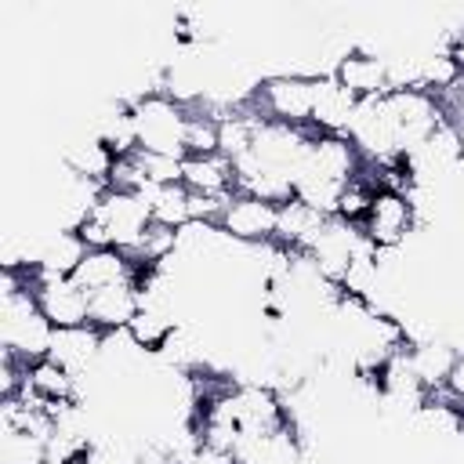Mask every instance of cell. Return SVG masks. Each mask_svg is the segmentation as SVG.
Wrapping results in <instances>:
<instances>
[{
	"label": "cell",
	"mask_w": 464,
	"mask_h": 464,
	"mask_svg": "<svg viewBox=\"0 0 464 464\" xmlns=\"http://www.w3.org/2000/svg\"><path fill=\"white\" fill-rule=\"evenodd\" d=\"M51 334L54 326L44 319L33 286L0 297V348L4 352L18 355L29 366L51 352Z\"/></svg>",
	"instance_id": "6da1fadb"
},
{
	"label": "cell",
	"mask_w": 464,
	"mask_h": 464,
	"mask_svg": "<svg viewBox=\"0 0 464 464\" xmlns=\"http://www.w3.org/2000/svg\"><path fill=\"white\" fill-rule=\"evenodd\" d=\"M134 112V130H138V149L141 152H163V156H181V138H185V120L188 109L181 102H174L163 91H149L141 98L130 102Z\"/></svg>",
	"instance_id": "7a4b0ae2"
},
{
	"label": "cell",
	"mask_w": 464,
	"mask_h": 464,
	"mask_svg": "<svg viewBox=\"0 0 464 464\" xmlns=\"http://www.w3.org/2000/svg\"><path fill=\"white\" fill-rule=\"evenodd\" d=\"M315 80L319 76H304V72H290V69L286 72H272L254 87L250 109L261 120H272V123L308 127L312 102H315Z\"/></svg>",
	"instance_id": "3957f363"
},
{
	"label": "cell",
	"mask_w": 464,
	"mask_h": 464,
	"mask_svg": "<svg viewBox=\"0 0 464 464\" xmlns=\"http://www.w3.org/2000/svg\"><path fill=\"white\" fill-rule=\"evenodd\" d=\"M87 218H94V221L105 228L109 243H112L116 250H123V254H130V250L141 243L145 228L152 225V210H149L145 196L123 192V188H105L102 199L91 207Z\"/></svg>",
	"instance_id": "277c9868"
},
{
	"label": "cell",
	"mask_w": 464,
	"mask_h": 464,
	"mask_svg": "<svg viewBox=\"0 0 464 464\" xmlns=\"http://www.w3.org/2000/svg\"><path fill=\"white\" fill-rule=\"evenodd\" d=\"M413 225H417V203H413V196L377 188V196L370 203V214L359 225V232L366 236V243L373 250H399L406 243V236L413 232Z\"/></svg>",
	"instance_id": "5b68a950"
},
{
	"label": "cell",
	"mask_w": 464,
	"mask_h": 464,
	"mask_svg": "<svg viewBox=\"0 0 464 464\" xmlns=\"http://www.w3.org/2000/svg\"><path fill=\"white\" fill-rule=\"evenodd\" d=\"M29 286H33V294H36V304H40L44 319H47L54 330L87 326V323H91V294L80 290L72 279L44 276V272L29 268Z\"/></svg>",
	"instance_id": "8992f818"
},
{
	"label": "cell",
	"mask_w": 464,
	"mask_h": 464,
	"mask_svg": "<svg viewBox=\"0 0 464 464\" xmlns=\"http://www.w3.org/2000/svg\"><path fill=\"white\" fill-rule=\"evenodd\" d=\"M225 239L239 243V246H265L276 239V228H279V207L268 203V199H257V196H243L236 192L221 214V225Z\"/></svg>",
	"instance_id": "52a82bcc"
},
{
	"label": "cell",
	"mask_w": 464,
	"mask_h": 464,
	"mask_svg": "<svg viewBox=\"0 0 464 464\" xmlns=\"http://www.w3.org/2000/svg\"><path fill=\"white\" fill-rule=\"evenodd\" d=\"M348 94H355L359 102H370V98H381L388 94V62L384 54L377 51H362V47H348L334 72H330Z\"/></svg>",
	"instance_id": "ba28073f"
},
{
	"label": "cell",
	"mask_w": 464,
	"mask_h": 464,
	"mask_svg": "<svg viewBox=\"0 0 464 464\" xmlns=\"http://www.w3.org/2000/svg\"><path fill=\"white\" fill-rule=\"evenodd\" d=\"M54 362H62L69 373L87 377V370H94V362L105 355V334L98 326H65L51 334V352Z\"/></svg>",
	"instance_id": "9c48e42d"
},
{
	"label": "cell",
	"mask_w": 464,
	"mask_h": 464,
	"mask_svg": "<svg viewBox=\"0 0 464 464\" xmlns=\"http://www.w3.org/2000/svg\"><path fill=\"white\" fill-rule=\"evenodd\" d=\"M141 268L130 261V254L116 250V246H105V250H87V257L76 265V272L69 276L80 290L94 294L102 286H116V283H138Z\"/></svg>",
	"instance_id": "30bf717a"
},
{
	"label": "cell",
	"mask_w": 464,
	"mask_h": 464,
	"mask_svg": "<svg viewBox=\"0 0 464 464\" xmlns=\"http://www.w3.org/2000/svg\"><path fill=\"white\" fill-rule=\"evenodd\" d=\"M355 105L359 98L348 94L330 72H323L315 80V102H312V120L308 127L315 134H348L352 127V116H355Z\"/></svg>",
	"instance_id": "8fae6325"
},
{
	"label": "cell",
	"mask_w": 464,
	"mask_h": 464,
	"mask_svg": "<svg viewBox=\"0 0 464 464\" xmlns=\"http://www.w3.org/2000/svg\"><path fill=\"white\" fill-rule=\"evenodd\" d=\"M138 308H141L138 283L102 286L91 294V326H98L102 334H123L127 323L138 315Z\"/></svg>",
	"instance_id": "7c38bea8"
},
{
	"label": "cell",
	"mask_w": 464,
	"mask_h": 464,
	"mask_svg": "<svg viewBox=\"0 0 464 464\" xmlns=\"http://www.w3.org/2000/svg\"><path fill=\"white\" fill-rule=\"evenodd\" d=\"M181 185H185L188 192L232 196V192H236L232 160H225L221 152H214V156H185V163H181Z\"/></svg>",
	"instance_id": "4fadbf2b"
},
{
	"label": "cell",
	"mask_w": 464,
	"mask_h": 464,
	"mask_svg": "<svg viewBox=\"0 0 464 464\" xmlns=\"http://www.w3.org/2000/svg\"><path fill=\"white\" fill-rule=\"evenodd\" d=\"M174 330H178V319H174L170 308H163V304H141L138 315L127 323L123 334H127V341H130L138 352H152V355H160Z\"/></svg>",
	"instance_id": "5bb4252c"
},
{
	"label": "cell",
	"mask_w": 464,
	"mask_h": 464,
	"mask_svg": "<svg viewBox=\"0 0 464 464\" xmlns=\"http://www.w3.org/2000/svg\"><path fill=\"white\" fill-rule=\"evenodd\" d=\"M457 348H450L446 341H413L410 344V366L417 373V381L424 384V392L431 388H442L453 362H457Z\"/></svg>",
	"instance_id": "9a60e30c"
},
{
	"label": "cell",
	"mask_w": 464,
	"mask_h": 464,
	"mask_svg": "<svg viewBox=\"0 0 464 464\" xmlns=\"http://www.w3.org/2000/svg\"><path fill=\"white\" fill-rule=\"evenodd\" d=\"M373 196H377V181H373L370 163H362V167H359V174L344 181L341 199H337V214H334V218H341V221H348V225H355V228H359V225L366 221V214H370Z\"/></svg>",
	"instance_id": "2e32d148"
},
{
	"label": "cell",
	"mask_w": 464,
	"mask_h": 464,
	"mask_svg": "<svg viewBox=\"0 0 464 464\" xmlns=\"http://www.w3.org/2000/svg\"><path fill=\"white\" fill-rule=\"evenodd\" d=\"M145 203H149L156 225H167V228H178V232H181L185 225H192V214H188V188H185V185L149 188V192H145Z\"/></svg>",
	"instance_id": "e0dca14e"
},
{
	"label": "cell",
	"mask_w": 464,
	"mask_h": 464,
	"mask_svg": "<svg viewBox=\"0 0 464 464\" xmlns=\"http://www.w3.org/2000/svg\"><path fill=\"white\" fill-rule=\"evenodd\" d=\"M181 149H185V156H214L218 152V116L207 105L188 109Z\"/></svg>",
	"instance_id": "ac0fdd59"
},
{
	"label": "cell",
	"mask_w": 464,
	"mask_h": 464,
	"mask_svg": "<svg viewBox=\"0 0 464 464\" xmlns=\"http://www.w3.org/2000/svg\"><path fill=\"white\" fill-rule=\"evenodd\" d=\"M0 464H51V442L22 431L0 435Z\"/></svg>",
	"instance_id": "d6986e66"
},
{
	"label": "cell",
	"mask_w": 464,
	"mask_h": 464,
	"mask_svg": "<svg viewBox=\"0 0 464 464\" xmlns=\"http://www.w3.org/2000/svg\"><path fill=\"white\" fill-rule=\"evenodd\" d=\"M134 160H138V167H141V174H145V181L152 185V188H163V185H181V156H163V152H134Z\"/></svg>",
	"instance_id": "ffe728a7"
},
{
	"label": "cell",
	"mask_w": 464,
	"mask_h": 464,
	"mask_svg": "<svg viewBox=\"0 0 464 464\" xmlns=\"http://www.w3.org/2000/svg\"><path fill=\"white\" fill-rule=\"evenodd\" d=\"M446 395L457 402V406H464V352L457 355V362H453V370H450V377H446Z\"/></svg>",
	"instance_id": "44dd1931"
},
{
	"label": "cell",
	"mask_w": 464,
	"mask_h": 464,
	"mask_svg": "<svg viewBox=\"0 0 464 464\" xmlns=\"http://www.w3.org/2000/svg\"><path fill=\"white\" fill-rule=\"evenodd\" d=\"M446 51L453 54V62H457V69L464 72V33H460V36H457V40H453V44H450Z\"/></svg>",
	"instance_id": "7402d4cb"
},
{
	"label": "cell",
	"mask_w": 464,
	"mask_h": 464,
	"mask_svg": "<svg viewBox=\"0 0 464 464\" xmlns=\"http://www.w3.org/2000/svg\"><path fill=\"white\" fill-rule=\"evenodd\" d=\"M457 134H460V156H464V123H457Z\"/></svg>",
	"instance_id": "603a6c76"
},
{
	"label": "cell",
	"mask_w": 464,
	"mask_h": 464,
	"mask_svg": "<svg viewBox=\"0 0 464 464\" xmlns=\"http://www.w3.org/2000/svg\"><path fill=\"white\" fill-rule=\"evenodd\" d=\"M134 464H138V460H134Z\"/></svg>",
	"instance_id": "cb8c5ba5"
}]
</instances>
